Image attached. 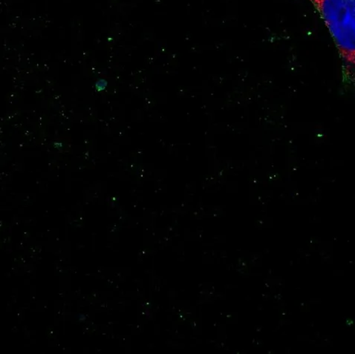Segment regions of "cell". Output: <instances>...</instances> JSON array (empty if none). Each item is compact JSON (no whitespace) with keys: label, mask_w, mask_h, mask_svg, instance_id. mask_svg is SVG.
Returning a JSON list of instances; mask_svg holds the SVG:
<instances>
[{"label":"cell","mask_w":355,"mask_h":354,"mask_svg":"<svg viewBox=\"0 0 355 354\" xmlns=\"http://www.w3.org/2000/svg\"><path fill=\"white\" fill-rule=\"evenodd\" d=\"M106 86H107V82L103 79H99L95 84V87L98 92H102V91H103L106 88Z\"/></svg>","instance_id":"7a4b0ae2"},{"label":"cell","mask_w":355,"mask_h":354,"mask_svg":"<svg viewBox=\"0 0 355 354\" xmlns=\"http://www.w3.org/2000/svg\"><path fill=\"white\" fill-rule=\"evenodd\" d=\"M330 34L343 82L355 93V0H308Z\"/></svg>","instance_id":"6da1fadb"}]
</instances>
